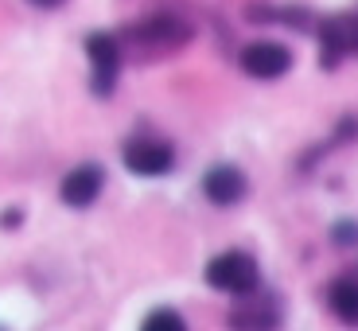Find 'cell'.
Listing matches in <instances>:
<instances>
[{
	"label": "cell",
	"mask_w": 358,
	"mask_h": 331,
	"mask_svg": "<svg viewBox=\"0 0 358 331\" xmlns=\"http://www.w3.org/2000/svg\"><path fill=\"white\" fill-rule=\"evenodd\" d=\"M195 39V24L187 16H179L171 8H160V12H148V16L133 20L117 31V43H121V55L125 63L133 66H152L160 59H171L179 55L183 47Z\"/></svg>",
	"instance_id": "obj_1"
},
{
	"label": "cell",
	"mask_w": 358,
	"mask_h": 331,
	"mask_svg": "<svg viewBox=\"0 0 358 331\" xmlns=\"http://www.w3.org/2000/svg\"><path fill=\"white\" fill-rule=\"evenodd\" d=\"M315 39H320V66L339 71L347 59H358V8H343L331 16L315 20Z\"/></svg>",
	"instance_id": "obj_2"
},
{
	"label": "cell",
	"mask_w": 358,
	"mask_h": 331,
	"mask_svg": "<svg viewBox=\"0 0 358 331\" xmlns=\"http://www.w3.org/2000/svg\"><path fill=\"white\" fill-rule=\"evenodd\" d=\"M203 281L215 288V293L245 296V293H253V288H261V265H257V258L245 253V250H222L206 261Z\"/></svg>",
	"instance_id": "obj_3"
},
{
	"label": "cell",
	"mask_w": 358,
	"mask_h": 331,
	"mask_svg": "<svg viewBox=\"0 0 358 331\" xmlns=\"http://www.w3.org/2000/svg\"><path fill=\"white\" fill-rule=\"evenodd\" d=\"M121 160H125V171L141 179H160V176H171L176 171V144L160 133H133L125 136L121 144Z\"/></svg>",
	"instance_id": "obj_4"
},
{
	"label": "cell",
	"mask_w": 358,
	"mask_h": 331,
	"mask_svg": "<svg viewBox=\"0 0 358 331\" xmlns=\"http://www.w3.org/2000/svg\"><path fill=\"white\" fill-rule=\"evenodd\" d=\"M86 63H90V94L98 101L113 98L121 71H125V55H121V43H117V31H90Z\"/></svg>",
	"instance_id": "obj_5"
},
{
	"label": "cell",
	"mask_w": 358,
	"mask_h": 331,
	"mask_svg": "<svg viewBox=\"0 0 358 331\" xmlns=\"http://www.w3.org/2000/svg\"><path fill=\"white\" fill-rule=\"evenodd\" d=\"M238 66H242V74L253 82H277L296 66V55H292V47L280 43V39H253V43H245L242 51H238Z\"/></svg>",
	"instance_id": "obj_6"
},
{
	"label": "cell",
	"mask_w": 358,
	"mask_h": 331,
	"mask_svg": "<svg viewBox=\"0 0 358 331\" xmlns=\"http://www.w3.org/2000/svg\"><path fill=\"white\" fill-rule=\"evenodd\" d=\"M238 304L226 312V328H242V331H273L285 323V308L277 296H268L265 288H253L245 296H234Z\"/></svg>",
	"instance_id": "obj_7"
},
{
	"label": "cell",
	"mask_w": 358,
	"mask_h": 331,
	"mask_svg": "<svg viewBox=\"0 0 358 331\" xmlns=\"http://www.w3.org/2000/svg\"><path fill=\"white\" fill-rule=\"evenodd\" d=\"M203 199L210 206H238L245 195H250V176H245L238 164H230V160H222V164H210V168L203 171Z\"/></svg>",
	"instance_id": "obj_8"
},
{
	"label": "cell",
	"mask_w": 358,
	"mask_h": 331,
	"mask_svg": "<svg viewBox=\"0 0 358 331\" xmlns=\"http://www.w3.org/2000/svg\"><path fill=\"white\" fill-rule=\"evenodd\" d=\"M101 191H106V168L94 164V160L71 168L63 176V183H59V199H63V206H71V211H86V206H94L101 199Z\"/></svg>",
	"instance_id": "obj_9"
},
{
	"label": "cell",
	"mask_w": 358,
	"mask_h": 331,
	"mask_svg": "<svg viewBox=\"0 0 358 331\" xmlns=\"http://www.w3.org/2000/svg\"><path fill=\"white\" fill-rule=\"evenodd\" d=\"M245 20L250 24H280V27H292V31H312L320 16L308 4H250Z\"/></svg>",
	"instance_id": "obj_10"
},
{
	"label": "cell",
	"mask_w": 358,
	"mask_h": 331,
	"mask_svg": "<svg viewBox=\"0 0 358 331\" xmlns=\"http://www.w3.org/2000/svg\"><path fill=\"white\" fill-rule=\"evenodd\" d=\"M327 308L335 312V320L358 328V277L355 273H343L327 285Z\"/></svg>",
	"instance_id": "obj_11"
},
{
	"label": "cell",
	"mask_w": 358,
	"mask_h": 331,
	"mask_svg": "<svg viewBox=\"0 0 358 331\" xmlns=\"http://www.w3.org/2000/svg\"><path fill=\"white\" fill-rule=\"evenodd\" d=\"M144 331H183L187 328V320L176 312V308H152V312L141 320Z\"/></svg>",
	"instance_id": "obj_12"
},
{
	"label": "cell",
	"mask_w": 358,
	"mask_h": 331,
	"mask_svg": "<svg viewBox=\"0 0 358 331\" xmlns=\"http://www.w3.org/2000/svg\"><path fill=\"white\" fill-rule=\"evenodd\" d=\"M358 141V113H343L339 121H335V129H331V136H327V148H347V144H355Z\"/></svg>",
	"instance_id": "obj_13"
},
{
	"label": "cell",
	"mask_w": 358,
	"mask_h": 331,
	"mask_svg": "<svg viewBox=\"0 0 358 331\" xmlns=\"http://www.w3.org/2000/svg\"><path fill=\"white\" fill-rule=\"evenodd\" d=\"M331 242L343 250H355L358 246V218H335L331 223Z\"/></svg>",
	"instance_id": "obj_14"
},
{
	"label": "cell",
	"mask_w": 358,
	"mask_h": 331,
	"mask_svg": "<svg viewBox=\"0 0 358 331\" xmlns=\"http://www.w3.org/2000/svg\"><path fill=\"white\" fill-rule=\"evenodd\" d=\"M20 226H24V206L0 211V230H20Z\"/></svg>",
	"instance_id": "obj_15"
},
{
	"label": "cell",
	"mask_w": 358,
	"mask_h": 331,
	"mask_svg": "<svg viewBox=\"0 0 358 331\" xmlns=\"http://www.w3.org/2000/svg\"><path fill=\"white\" fill-rule=\"evenodd\" d=\"M31 8H39V12H55V8H63L66 0H27Z\"/></svg>",
	"instance_id": "obj_16"
}]
</instances>
